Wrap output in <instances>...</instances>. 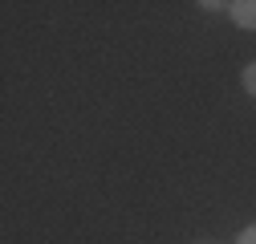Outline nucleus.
Returning <instances> with one entry per match:
<instances>
[{
  "mask_svg": "<svg viewBox=\"0 0 256 244\" xmlns=\"http://www.w3.org/2000/svg\"><path fill=\"white\" fill-rule=\"evenodd\" d=\"M228 16L248 28V33H256V0H228Z\"/></svg>",
  "mask_w": 256,
  "mask_h": 244,
  "instance_id": "f257e3e1",
  "label": "nucleus"
},
{
  "mask_svg": "<svg viewBox=\"0 0 256 244\" xmlns=\"http://www.w3.org/2000/svg\"><path fill=\"white\" fill-rule=\"evenodd\" d=\"M236 244H256V224H244L236 232Z\"/></svg>",
  "mask_w": 256,
  "mask_h": 244,
  "instance_id": "7ed1b4c3",
  "label": "nucleus"
},
{
  "mask_svg": "<svg viewBox=\"0 0 256 244\" xmlns=\"http://www.w3.org/2000/svg\"><path fill=\"white\" fill-rule=\"evenodd\" d=\"M240 86H244V94H248V98H256V61H248V66H244Z\"/></svg>",
  "mask_w": 256,
  "mask_h": 244,
  "instance_id": "f03ea898",
  "label": "nucleus"
}]
</instances>
